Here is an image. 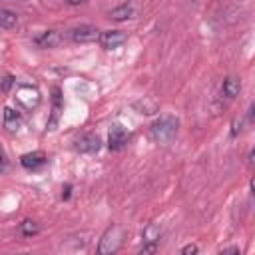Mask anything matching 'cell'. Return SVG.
<instances>
[{
    "instance_id": "ac0fdd59",
    "label": "cell",
    "mask_w": 255,
    "mask_h": 255,
    "mask_svg": "<svg viewBox=\"0 0 255 255\" xmlns=\"http://www.w3.org/2000/svg\"><path fill=\"white\" fill-rule=\"evenodd\" d=\"M14 82H16V78H14L12 74L2 76V78H0V92H2V94H8V92L12 90V86H14Z\"/></svg>"
},
{
    "instance_id": "cb8c5ba5",
    "label": "cell",
    "mask_w": 255,
    "mask_h": 255,
    "mask_svg": "<svg viewBox=\"0 0 255 255\" xmlns=\"http://www.w3.org/2000/svg\"><path fill=\"white\" fill-rule=\"evenodd\" d=\"M219 253H221V255H227V253H237V255H239L241 251H239V247H225V249H221Z\"/></svg>"
},
{
    "instance_id": "7a4b0ae2",
    "label": "cell",
    "mask_w": 255,
    "mask_h": 255,
    "mask_svg": "<svg viewBox=\"0 0 255 255\" xmlns=\"http://www.w3.org/2000/svg\"><path fill=\"white\" fill-rule=\"evenodd\" d=\"M124 237H126V231H124L122 225H118V223L110 225L102 233V237H100L98 253L100 255H114V253H118L122 249V245H124Z\"/></svg>"
},
{
    "instance_id": "d4e9b609",
    "label": "cell",
    "mask_w": 255,
    "mask_h": 255,
    "mask_svg": "<svg viewBox=\"0 0 255 255\" xmlns=\"http://www.w3.org/2000/svg\"><path fill=\"white\" fill-rule=\"evenodd\" d=\"M86 0H66V4H70V6H80V4H84Z\"/></svg>"
},
{
    "instance_id": "9c48e42d",
    "label": "cell",
    "mask_w": 255,
    "mask_h": 255,
    "mask_svg": "<svg viewBox=\"0 0 255 255\" xmlns=\"http://www.w3.org/2000/svg\"><path fill=\"white\" fill-rule=\"evenodd\" d=\"M60 112H62V92H60L58 86H54V88H52V118L48 120V131L56 129Z\"/></svg>"
},
{
    "instance_id": "ba28073f",
    "label": "cell",
    "mask_w": 255,
    "mask_h": 255,
    "mask_svg": "<svg viewBox=\"0 0 255 255\" xmlns=\"http://www.w3.org/2000/svg\"><path fill=\"white\" fill-rule=\"evenodd\" d=\"M20 163L28 171H38L48 163V157H46L44 151H30V153H24L20 157Z\"/></svg>"
},
{
    "instance_id": "d6986e66",
    "label": "cell",
    "mask_w": 255,
    "mask_h": 255,
    "mask_svg": "<svg viewBox=\"0 0 255 255\" xmlns=\"http://www.w3.org/2000/svg\"><path fill=\"white\" fill-rule=\"evenodd\" d=\"M243 124H245V118H243V116H237V118L233 120V124H231V135H233V137L239 135V131L243 129Z\"/></svg>"
},
{
    "instance_id": "4fadbf2b",
    "label": "cell",
    "mask_w": 255,
    "mask_h": 255,
    "mask_svg": "<svg viewBox=\"0 0 255 255\" xmlns=\"http://www.w3.org/2000/svg\"><path fill=\"white\" fill-rule=\"evenodd\" d=\"M133 110H135L137 114H143V116H153V114L159 112V104H157L153 98H147V96H145V98L133 102Z\"/></svg>"
},
{
    "instance_id": "2e32d148",
    "label": "cell",
    "mask_w": 255,
    "mask_h": 255,
    "mask_svg": "<svg viewBox=\"0 0 255 255\" xmlns=\"http://www.w3.org/2000/svg\"><path fill=\"white\" fill-rule=\"evenodd\" d=\"M159 235H161V229L157 223H147L141 231V237H143V243H157L159 241Z\"/></svg>"
},
{
    "instance_id": "9a60e30c",
    "label": "cell",
    "mask_w": 255,
    "mask_h": 255,
    "mask_svg": "<svg viewBox=\"0 0 255 255\" xmlns=\"http://www.w3.org/2000/svg\"><path fill=\"white\" fill-rule=\"evenodd\" d=\"M18 26V14L8 10V8H2L0 10V28L4 30H14Z\"/></svg>"
},
{
    "instance_id": "ffe728a7",
    "label": "cell",
    "mask_w": 255,
    "mask_h": 255,
    "mask_svg": "<svg viewBox=\"0 0 255 255\" xmlns=\"http://www.w3.org/2000/svg\"><path fill=\"white\" fill-rule=\"evenodd\" d=\"M8 169V155L4 151V147L0 145V171H6Z\"/></svg>"
},
{
    "instance_id": "e0dca14e",
    "label": "cell",
    "mask_w": 255,
    "mask_h": 255,
    "mask_svg": "<svg viewBox=\"0 0 255 255\" xmlns=\"http://www.w3.org/2000/svg\"><path fill=\"white\" fill-rule=\"evenodd\" d=\"M20 233H22L24 237H34V235L40 233V225H38L36 221H32V219H24V221L20 223Z\"/></svg>"
},
{
    "instance_id": "7c38bea8",
    "label": "cell",
    "mask_w": 255,
    "mask_h": 255,
    "mask_svg": "<svg viewBox=\"0 0 255 255\" xmlns=\"http://www.w3.org/2000/svg\"><path fill=\"white\" fill-rule=\"evenodd\" d=\"M2 122H4V128H6L8 131H18V128H20V124H22L20 112L14 110V108H10V106H6V108H4V114H2Z\"/></svg>"
},
{
    "instance_id": "52a82bcc",
    "label": "cell",
    "mask_w": 255,
    "mask_h": 255,
    "mask_svg": "<svg viewBox=\"0 0 255 255\" xmlns=\"http://www.w3.org/2000/svg\"><path fill=\"white\" fill-rule=\"evenodd\" d=\"M76 151L80 153H98L102 149V139L96 133H86L76 141Z\"/></svg>"
},
{
    "instance_id": "7402d4cb",
    "label": "cell",
    "mask_w": 255,
    "mask_h": 255,
    "mask_svg": "<svg viewBox=\"0 0 255 255\" xmlns=\"http://www.w3.org/2000/svg\"><path fill=\"white\" fill-rule=\"evenodd\" d=\"M157 251V243H143V247L139 249V253H155Z\"/></svg>"
},
{
    "instance_id": "5b68a950",
    "label": "cell",
    "mask_w": 255,
    "mask_h": 255,
    "mask_svg": "<svg viewBox=\"0 0 255 255\" xmlns=\"http://www.w3.org/2000/svg\"><path fill=\"white\" fill-rule=\"evenodd\" d=\"M126 42H128V34L122 32V30H106V32H100V44L106 50H116V48H120Z\"/></svg>"
},
{
    "instance_id": "6da1fadb",
    "label": "cell",
    "mask_w": 255,
    "mask_h": 255,
    "mask_svg": "<svg viewBox=\"0 0 255 255\" xmlns=\"http://www.w3.org/2000/svg\"><path fill=\"white\" fill-rule=\"evenodd\" d=\"M177 129H179V120L175 116H163L149 126V135L157 143H167L177 135Z\"/></svg>"
},
{
    "instance_id": "603a6c76",
    "label": "cell",
    "mask_w": 255,
    "mask_h": 255,
    "mask_svg": "<svg viewBox=\"0 0 255 255\" xmlns=\"http://www.w3.org/2000/svg\"><path fill=\"white\" fill-rule=\"evenodd\" d=\"M70 195H72V185L66 183V185L62 187V199H70Z\"/></svg>"
},
{
    "instance_id": "44dd1931",
    "label": "cell",
    "mask_w": 255,
    "mask_h": 255,
    "mask_svg": "<svg viewBox=\"0 0 255 255\" xmlns=\"http://www.w3.org/2000/svg\"><path fill=\"white\" fill-rule=\"evenodd\" d=\"M197 251H199V247H197V245H193V243H189V245L181 247V255H195Z\"/></svg>"
},
{
    "instance_id": "8992f818",
    "label": "cell",
    "mask_w": 255,
    "mask_h": 255,
    "mask_svg": "<svg viewBox=\"0 0 255 255\" xmlns=\"http://www.w3.org/2000/svg\"><path fill=\"white\" fill-rule=\"evenodd\" d=\"M128 139H129L128 129H126L124 126L116 124V126H112V129H110V135H108V147H110L112 151H120V149L128 143Z\"/></svg>"
},
{
    "instance_id": "8fae6325",
    "label": "cell",
    "mask_w": 255,
    "mask_h": 255,
    "mask_svg": "<svg viewBox=\"0 0 255 255\" xmlns=\"http://www.w3.org/2000/svg\"><path fill=\"white\" fill-rule=\"evenodd\" d=\"M241 92V80L235 78V76H227L223 82H221V94L227 98V100H233L237 98Z\"/></svg>"
},
{
    "instance_id": "30bf717a",
    "label": "cell",
    "mask_w": 255,
    "mask_h": 255,
    "mask_svg": "<svg viewBox=\"0 0 255 255\" xmlns=\"http://www.w3.org/2000/svg\"><path fill=\"white\" fill-rule=\"evenodd\" d=\"M60 40H62V36H60L58 30H44V32H40V34L34 38V42H36L40 48H54V46L60 44Z\"/></svg>"
},
{
    "instance_id": "277c9868",
    "label": "cell",
    "mask_w": 255,
    "mask_h": 255,
    "mask_svg": "<svg viewBox=\"0 0 255 255\" xmlns=\"http://www.w3.org/2000/svg\"><path fill=\"white\" fill-rule=\"evenodd\" d=\"M70 38L76 44H90V42L100 40V30L92 24H80V26L70 30Z\"/></svg>"
},
{
    "instance_id": "5bb4252c",
    "label": "cell",
    "mask_w": 255,
    "mask_h": 255,
    "mask_svg": "<svg viewBox=\"0 0 255 255\" xmlns=\"http://www.w3.org/2000/svg\"><path fill=\"white\" fill-rule=\"evenodd\" d=\"M133 16H135V10H133L131 4H122V6L114 8V10H110V18L116 20V22L129 20V18H133Z\"/></svg>"
},
{
    "instance_id": "3957f363",
    "label": "cell",
    "mask_w": 255,
    "mask_h": 255,
    "mask_svg": "<svg viewBox=\"0 0 255 255\" xmlns=\"http://www.w3.org/2000/svg\"><path fill=\"white\" fill-rule=\"evenodd\" d=\"M16 104L24 110V112H34L40 102H42V96H40V90L36 86H30V84H20L16 88V96H14Z\"/></svg>"
}]
</instances>
